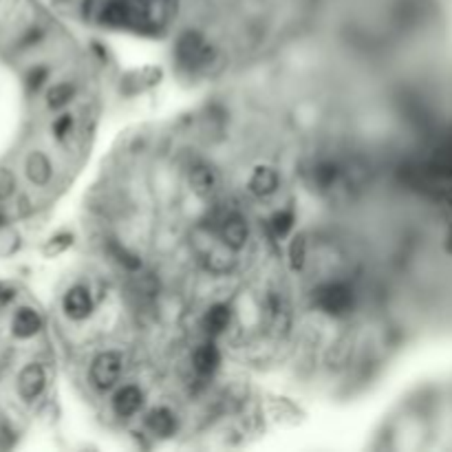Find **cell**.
Here are the masks:
<instances>
[{
    "mask_svg": "<svg viewBox=\"0 0 452 452\" xmlns=\"http://www.w3.org/2000/svg\"><path fill=\"white\" fill-rule=\"evenodd\" d=\"M311 260V243L307 234H294L290 241V249H287V262H290V269L294 274L305 271V267Z\"/></svg>",
    "mask_w": 452,
    "mask_h": 452,
    "instance_id": "obj_17",
    "label": "cell"
},
{
    "mask_svg": "<svg viewBox=\"0 0 452 452\" xmlns=\"http://www.w3.org/2000/svg\"><path fill=\"white\" fill-rule=\"evenodd\" d=\"M208 225L215 230L219 241L236 254L245 252L254 241L252 223H249V219L236 208H223V210L215 212L212 223H208Z\"/></svg>",
    "mask_w": 452,
    "mask_h": 452,
    "instance_id": "obj_4",
    "label": "cell"
},
{
    "mask_svg": "<svg viewBox=\"0 0 452 452\" xmlns=\"http://www.w3.org/2000/svg\"><path fill=\"white\" fill-rule=\"evenodd\" d=\"M245 190L258 201H271L283 190V172L274 163H256L245 179Z\"/></svg>",
    "mask_w": 452,
    "mask_h": 452,
    "instance_id": "obj_11",
    "label": "cell"
},
{
    "mask_svg": "<svg viewBox=\"0 0 452 452\" xmlns=\"http://www.w3.org/2000/svg\"><path fill=\"white\" fill-rule=\"evenodd\" d=\"M99 305H102V298H99V294H95V290L89 283L69 285L60 298L62 316L73 324H84L97 318Z\"/></svg>",
    "mask_w": 452,
    "mask_h": 452,
    "instance_id": "obj_6",
    "label": "cell"
},
{
    "mask_svg": "<svg viewBox=\"0 0 452 452\" xmlns=\"http://www.w3.org/2000/svg\"><path fill=\"white\" fill-rule=\"evenodd\" d=\"M309 303L313 313L333 320L342 322L349 320L360 307V294L355 290V285L346 281L344 276H324L309 292Z\"/></svg>",
    "mask_w": 452,
    "mask_h": 452,
    "instance_id": "obj_1",
    "label": "cell"
},
{
    "mask_svg": "<svg viewBox=\"0 0 452 452\" xmlns=\"http://www.w3.org/2000/svg\"><path fill=\"white\" fill-rule=\"evenodd\" d=\"M187 369L190 375L201 382H212L223 369V351L221 344L215 337H203L190 346V353H187Z\"/></svg>",
    "mask_w": 452,
    "mask_h": 452,
    "instance_id": "obj_8",
    "label": "cell"
},
{
    "mask_svg": "<svg viewBox=\"0 0 452 452\" xmlns=\"http://www.w3.org/2000/svg\"><path fill=\"white\" fill-rule=\"evenodd\" d=\"M71 243H73V236L71 234H62V236H56V238H51L49 241V245L44 247V252L47 254H60V252H65L67 247H71Z\"/></svg>",
    "mask_w": 452,
    "mask_h": 452,
    "instance_id": "obj_21",
    "label": "cell"
},
{
    "mask_svg": "<svg viewBox=\"0 0 452 452\" xmlns=\"http://www.w3.org/2000/svg\"><path fill=\"white\" fill-rule=\"evenodd\" d=\"M131 367V353L122 344L99 346L86 364V384L97 397H106L128 378Z\"/></svg>",
    "mask_w": 452,
    "mask_h": 452,
    "instance_id": "obj_2",
    "label": "cell"
},
{
    "mask_svg": "<svg viewBox=\"0 0 452 452\" xmlns=\"http://www.w3.org/2000/svg\"><path fill=\"white\" fill-rule=\"evenodd\" d=\"M183 412L179 410V406H174L172 401L161 399L157 404H150L144 415L140 417V428L146 437L153 439H172L177 437L183 428Z\"/></svg>",
    "mask_w": 452,
    "mask_h": 452,
    "instance_id": "obj_5",
    "label": "cell"
},
{
    "mask_svg": "<svg viewBox=\"0 0 452 452\" xmlns=\"http://www.w3.org/2000/svg\"><path fill=\"white\" fill-rule=\"evenodd\" d=\"M42 326H44V320L40 316V311L33 307H27V305L18 307L9 322V329L18 340H31V337L40 335Z\"/></svg>",
    "mask_w": 452,
    "mask_h": 452,
    "instance_id": "obj_14",
    "label": "cell"
},
{
    "mask_svg": "<svg viewBox=\"0 0 452 452\" xmlns=\"http://www.w3.org/2000/svg\"><path fill=\"white\" fill-rule=\"evenodd\" d=\"M47 386H49V375H47L44 364L40 362L24 364L16 378L18 395L22 401H29V404L31 401H37L47 393Z\"/></svg>",
    "mask_w": 452,
    "mask_h": 452,
    "instance_id": "obj_12",
    "label": "cell"
},
{
    "mask_svg": "<svg viewBox=\"0 0 452 452\" xmlns=\"http://www.w3.org/2000/svg\"><path fill=\"white\" fill-rule=\"evenodd\" d=\"M18 190V177L11 168H0V203H5Z\"/></svg>",
    "mask_w": 452,
    "mask_h": 452,
    "instance_id": "obj_19",
    "label": "cell"
},
{
    "mask_svg": "<svg viewBox=\"0 0 452 452\" xmlns=\"http://www.w3.org/2000/svg\"><path fill=\"white\" fill-rule=\"evenodd\" d=\"M24 177L35 187H47L56 177V163L51 155L44 153V150L35 148L24 157Z\"/></svg>",
    "mask_w": 452,
    "mask_h": 452,
    "instance_id": "obj_13",
    "label": "cell"
},
{
    "mask_svg": "<svg viewBox=\"0 0 452 452\" xmlns=\"http://www.w3.org/2000/svg\"><path fill=\"white\" fill-rule=\"evenodd\" d=\"M24 82H27L29 91H33V93H35V91H40L42 86L49 82V69L42 67V65H37V67L29 69L27 75H24Z\"/></svg>",
    "mask_w": 452,
    "mask_h": 452,
    "instance_id": "obj_20",
    "label": "cell"
},
{
    "mask_svg": "<svg viewBox=\"0 0 452 452\" xmlns=\"http://www.w3.org/2000/svg\"><path fill=\"white\" fill-rule=\"evenodd\" d=\"M215 44H212L208 37L196 31V29H187L183 31L177 42H174V58L183 67L190 71L206 69L208 65L215 62Z\"/></svg>",
    "mask_w": 452,
    "mask_h": 452,
    "instance_id": "obj_7",
    "label": "cell"
},
{
    "mask_svg": "<svg viewBox=\"0 0 452 452\" xmlns=\"http://www.w3.org/2000/svg\"><path fill=\"white\" fill-rule=\"evenodd\" d=\"M199 333L203 337H215V340H221V337L228 335L232 329H236V307L232 300H223V298H215L206 303L203 311L199 313Z\"/></svg>",
    "mask_w": 452,
    "mask_h": 452,
    "instance_id": "obj_9",
    "label": "cell"
},
{
    "mask_svg": "<svg viewBox=\"0 0 452 452\" xmlns=\"http://www.w3.org/2000/svg\"><path fill=\"white\" fill-rule=\"evenodd\" d=\"M185 185L196 199L212 201L221 192V172L206 159H194L185 168Z\"/></svg>",
    "mask_w": 452,
    "mask_h": 452,
    "instance_id": "obj_10",
    "label": "cell"
},
{
    "mask_svg": "<svg viewBox=\"0 0 452 452\" xmlns=\"http://www.w3.org/2000/svg\"><path fill=\"white\" fill-rule=\"evenodd\" d=\"M78 93H80V89H78V82L75 80H58V82L47 86L44 106L53 112L67 110L73 104V99L78 97Z\"/></svg>",
    "mask_w": 452,
    "mask_h": 452,
    "instance_id": "obj_15",
    "label": "cell"
},
{
    "mask_svg": "<svg viewBox=\"0 0 452 452\" xmlns=\"http://www.w3.org/2000/svg\"><path fill=\"white\" fill-rule=\"evenodd\" d=\"M267 228L276 241H285V238H290L296 230V210L292 206L276 208L267 219Z\"/></svg>",
    "mask_w": 452,
    "mask_h": 452,
    "instance_id": "obj_16",
    "label": "cell"
},
{
    "mask_svg": "<svg viewBox=\"0 0 452 452\" xmlns=\"http://www.w3.org/2000/svg\"><path fill=\"white\" fill-rule=\"evenodd\" d=\"M78 133V115L73 110H60L51 122V135L60 144H67Z\"/></svg>",
    "mask_w": 452,
    "mask_h": 452,
    "instance_id": "obj_18",
    "label": "cell"
},
{
    "mask_svg": "<svg viewBox=\"0 0 452 452\" xmlns=\"http://www.w3.org/2000/svg\"><path fill=\"white\" fill-rule=\"evenodd\" d=\"M3 223H7V219H5V215H0V225H3Z\"/></svg>",
    "mask_w": 452,
    "mask_h": 452,
    "instance_id": "obj_22",
    "label": "cell"
},
{
    "mask_svg": "<svg viewBox=\"0 0 452 452\" xmlns=\"http://www.w3.org/2000/svg\"><path fill=\"white\" fill-rule=\"evenodd\" d=\"M106 410L112 421L117 424H135L140 421L144 410L150 406V393L144 382L126 378L117 388L104 397Z\"/></svg>",
    "mask_w": 452,
    "mask_h": 452,
    "instance_id": "obj_3",
    "label": "cell"
}]
</instances>
